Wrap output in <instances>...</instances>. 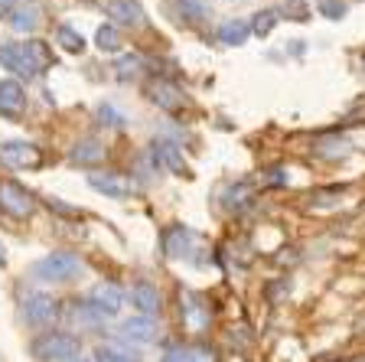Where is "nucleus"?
<instances>
[{
  "label": "nucleus",
  "mask_w": 365,
  "mask_h": 362,
  "mask_svg": "<svg viewBox=\"0 0 365 362\" xmlns=\"http://www.w3.org/2000/svg\"><path fill=\"white\" fill-rule=\"evenodd\" d=\"M0 209L7 212V216H14V219H23V216H30V212L36 209V199H33V193L26 186H20V183L0 180Z\"/></svg>",
  "instance_id": "20e7f679"
},
{
  "label": "nucleus",
  "mask_w": 365,
  "mask_h": 362,
  "mask_svg": "<svg viewBox=\"0 0 365 362\" xmlns=\"http://www.w3.org/2000/svg\"><path fill=\"white\" fill-rule=\"evenodd\" d=\"M150 164L153 170H170V174H186V160H182V147L170 137H153L150 144Z\"/></svg>",
  "instance_id": "0eeeda50"
},
{
  "label": "nucleus",
  "mask_w": 365,
  "mask_h": 362,
  "mask_svg": "<svg viewBox=\"0 0 365 362\" xmlns=\"http://www.w3.org/2000/svg\"><path fill=\"white\" fill-rule=\"evenodd\" d=\"M85 271V264L78 255L72 251H53V255L39 258L33 264V281H43V284H66V281H76Z\"/></svg>",
  "instance_id": "f03ea898"
},
{
  "label": "nucleus",
  "mask_w": 365,
  "mask_h": 362,
  "mask_svg": "<svg viewBox=\"0 0 365 362\" xmlns=\"http://www.w3.org/2000/svg\"><path fill=\"white\" fill-rule=\"evenodd\" d=\"M23 320L30 326H49L56 323V317H59V301H56L53 294H26L23 297Z\"/></svg>",
  "instance_id": "39448f33"
},
{
  "label": "nucleus",
  "mask_w": 365,
  "mask_h": 362,
  "mask_svg": "<svg viewBox=\"0 0 365 362\" xmlns=\"http://www.w3.org/2000/svg\"><path fill=\"white\" fill-rule=\"evenodd\" d=\"M144 56H137V53H130V56H121V59L114 62V76L121 79V82H134L140 72H144Z\"/></svg>",
  "instance_id": "4be33fe9"
},
{
  "label": "nucleus",
  "mask_w": 365,
  "mask_h": 362,
  "mask_svg": "<svg viewBox=\"0 0 365 362\" xmlns=\"http://www.w3.org/2000/svg\"><path fill=\"white\" fill-rule=\"evenodd\" d=\"M68 160H72V164H78V166L101 164V160H105V144L95 141V137H82V141L68 151Z\"/></svg>",
  "instance_id": "f3484780"
},
{
  "label": "nucleus",
  "mask_w": 365,
  "mask_h": 362,
  "mask_svg": "<svg viewBox=\"0 0 365 362\" xmlns=\"http://www.w3.org/2000/svg\"><path fill=\"white\" fill-rule=\"evenodd\" d=\"M192 245H196V232L186 226H170L163 232V251H167V258H186L192 251Z\"/></svg>",
  "instance_id": "ddd939ff"
},
{
  "label": "nucleus",
  "mask_w": 365,
  "mask_h": 362,
  "mask_svg": "<svg viewBox=\"0 0 365 362\" xmlns=\"http://www.w3.org/2000/svg\"><path fill=\"white\" fill-rule=\"evenodd\" d=\"M150 101L157 108H163V111H170V114H176L182 105H186L182 91L176 89L173 82H167V79H157V82H150Z\"/></svg>",
  "instance_id": "4468645a"
},
{
  "label": "nucleus",
  "mask_w": 365,
  "mask_h": 362,
  "mask_svg": "<svg viewBox=\"0 0 365 362\" xmlns=\"http://www.w3.org/2000/svg\"><path fill=\"white\" fill-rule=\"evenodd\" d=\"M49 66H53V49L43 39L0 43V69L14 72L16 79H39Z\"/></svg>",
  "instance_id": "f257e3e1"
},
{
  "label": "nucleus",
  "mask_w": 365,
  "mask_h": 362,
  "mask_svg": "<svg viewBox=\"0 0 365 362\" xmlns=\"http://www.w3.org/2000/svg\"><path fill=\"white\" fill-rule=\"evenodd\" d=\"M26 111V89L16 79H0V118H23Z\"/></svg>",
  "instance_id": "9b49d317"
},
{
  "label": "nucleus",
  "mask_w": 365,
  "mask_h": 362,
  "mask_svg": "<svg viewBox=\"0 0 365 362\" xmlns=\"http://www.w3.org/2000/svg\"><path fill=\"white\" fill-rule=\"evenodd\" d=\"M56 43H59L66 53H85V36L78 30H72L68 23H62L59 30H56Z\"/></svg>",
  "instance_id": "b1692460"
},
{
  "label": "nucleus",
  "mask_w": 365,
  "mask_h": 362,
  "mask_svg": "<svg viewBox=\"0 0 365 362\" xmlns=\"http://www.w3.org/2000/svg\"><path fill=\"white\" fill-rule=\"evenodd\" d=\"M160 362H215L209 346H170Z\"/></svg>",
  "instance_id": "aec40b11"
},
{
  "label": "nucleus",
  "mask_w": 365,
  "mask_h": 362,
  "mask_svg": "<svg viewBox=\"0 0 365 362\" xmlns=\"http://www.w3.org/2000/svg\"><path fill=\"white\" fill-rule=\"evenodd\" d=\"M88 186L95 193H105L108 199H128V196H134L137 183L121 174H88Z\"/></svg>",
  "instance_id": "9d476101"
},
{
  "label": "nucleus",
  "mask_w": 365,
  "mask_h": 362,
  "mask_svg": "<svg viewBox=\"0 0 365 362\" xmlns=\"http://www.w3.org/2000/svg\"><path fill=\"white\" fill-rule=\"evenodd\" d=\"M7 23L16 33H33L43 23V4L39 0H16L14 10L7 14Z\"/></svg>",
  "instance_id": "f8f14e48"
},
{
  "label": "nucleus",
  "mask_w": 365,
  "mask_h": 362,
  "mask_svg": "<svg viewBox=\"0 0 365 362\" xmlns=\"http://www.w3.org/2000/svg\"><path fill=\"white\" fill-rule=\"evenodd\" d=\"M130 307H134L140 317L160 313V291L153 284H147V281H137V284L130 287Z\"/></svg>",
  "instance_id": "2eb2a0df"
},
{
  "label": "nucleus",
  "mask_w": 365,
  "mask_h": 362,
  "mask_svg": "<svg viewBox=\"0 0 365 362\" xmlns=\"http://www.w3.org/2000/svg\"><path fill=\"white\" fill-rule=\"evenodd\" d=\"M68 320L76 326H88V330H98V326H105V313H98V310L91 307L88 301H72L68 303Z\"/></svg>",
  "instance_id": "6ab92c4d"
},
{
  "label": "nucleus",
  "mask_w": 365,
  "mask_h": 362,
  "mask_svg": "<svg viewBox=\"0 0 365 362\" xmlns=\"http://www.w3.org/2000/svg\"><path fill=\"white\" fill-rule=\"evenodd\" d=\"M248 36H251V23L248 20H225L219 26V43H225V46H242V43H248Z\"/></svg>",
  "instance_id": "412c9836"
},
{
  "label": "nucleus",
  "mask_w": 365,
  "mask_h": 362,
  "mask_svg": "<svg viewBox=\"0 0 365 362\" xmlns=\"http://www.w3.org/2000/svg\"><path fill=\"white\" fill-rule=\"evenodd\" d=\"M95 46H98L101 53H118V49H121V33H118V26H111V23L98 26V33H95Z\"/></svg>",
  "instance_id": "393cba45"
},
{
  "label": "nucleus",
  "mask_w": 365,
  "mask_h": 362,
  "mask_svg": "<svg viewBox=\"0 0 365 362\" xmlns=\"http://www.w3.org/2000/svg\"><path fill=\"white\" fill-rule=\"evenodd\" d=\"M91 362H140V356H137V349L128 346H98Z\"/></svg>",
  "instance_id": "5701e85b"
},
{
  "label": "nucleus",
  "mask_w": 365,
  "mask_h": 362,
  "mask_svg": "<svg viewBox=\"0 0 365 362\" xmlns=\"http://www.w3.org/2000/svg\"><path fill=\"white\" fill-rule=\"evenodd\" d=\"M68 362H85V359H68Z\"/></svg>",
  "instance_id": "2f4dec72"
},
{
  "label": "nucleus",
  "mask_w": 365,
  "mask_h": 362,
  "mask_svg": "<svg viewBox=\"0 0 365 362\" xmlns=\"http://www.w3.org/2000/svg\"><path fill=\"white\" fill-rule=\"evenodd\" d=\"M105 14L111 16V26H128V30H137L147 23V14L137 0H101Z\"/></svg>",
  "instance_id": "1a4fd4ad"
},
{
  "label": "nucleus",
  "mask_w": 365,
  "mask_h": 362,
  "mask_svg": "<svg viewBox=\"0 0 365 362\" xmlns=\"http://www.w3.org/2000/svg\"><path fill=\"white\" fill-rule=\"evenodd\" d=\"M98 118L105 128H124V124H128V118H124L114 105H98Z\"/></svg>",
  "instance_id": "cd10ccee"
},
{
  "label": "nucleus",
  "mask_w": 365,
  "mask_h": 362,
  "mask_svg": "<svg viewBox=\"0 0 365 362\" xmlns=\"http://www.w3.org/2000/svg\"><path fill=\"white\" fill-rule=\"evenodd\" d=\"M248 196H251V189L245 186V183H238V186H232V189L225 193V206H228V209H235V212H242L245 206L251 203Z\"/></svg>",
  "instance_id": "bb28decb"
},
{
  "label": "nucleus",
  "mask_w": 365,
  "mask_h": 362,
  "mask_svg": "<svg viewBox=\"0 0 365 362\" xmlns=\"http://www.w3.org/2000/svg\"><path fill=\"white\" fill-rule=\"evenodd\" d=\"M14 4H16V0H0V14H10V10H14Z\"/></svg>",
  "instance_id": "c756f323"
},
{
  "label": "nucleus",
  "mask_w": 365,
  "mask_h": 362,
  "mask_svg": "<svg viewBox=\"0 0 365 362\" xmlns=\"http://www.w3.org/2000/svg\"><path fill=\"white\" fill-rule=\"evenodd\" d=\"M0 164L16 166V170H36L43 164V151L30 141H4L0 144Z\"/></svg>",
  "instance_id": "423d86ee"
},
{
  "label": "nucleus",
  "mask_w": 365,
  "mask_h": 362,
  "mask_svg": "<svg viewBox=\"0 0 365 362\" xmlns=\"http://www.w3.org/2000/svg\"><path fill=\"white\" fill-rule=\"evenodd\" d=\"M7 261V248H4V241H0V264Z\"/></svg>",
  "instance_id": "7c9ffc66"
},
{
  "label": "nucleus",
  "mask_w": 365,
  "mask_h": 362,
  "mask_svg": "<svg viewBox=\"0 0 365 362\" xmlns=\"http://www.w3.org/2000/svg\"><path fill=\"white\" fill-rule=\"evenodd\" d=\"M277 20H281V14H277V10H258V14H255V20H251V33H255V36H267V33L274 30V26H277Z\"/></svg>",
  "instance_id": "a878e982"
},
{
  "label": "nucleus",
  "mask_w": 365,
  "mask_h": 362,
  "mask_svg": "<svg viewBox=\"0 0 365 362\" xmlns=\"http://www.w3.org/2000/svg\"><path fill=\"white\" fill-rule=\"evenodd\" d=\"M180 310H182V320H186V326H192V330H202L205 320H209V310H205L202 297L192 294V291H182Z\"/></svg>",
  "instance_id": "a211bd4d"
},
{
  "label": "nucleus",
  "mask_w": 365,
  "mask_h": 362,
  "mask_svg": "<svg viewBox=\"0 0 365 362\" xmlns=\"http://www.w3.org/2000/svg\"><path fill=\"white\" fill-rule=\"evenodd\" d=\"M319 14L329 16V20H342V16H346V4H336V0H323V4H319Z\"/></svg>",
  "instance_id": "c85d7f7f"
},
{
  "label": "nucleus",
  "mask_w": 365,
  "mask_h": 362,
  "mask_svg": "<svg viewBox=\"0 0 365 362\" xmlns=\"http://www.w3.org/2000/svg\"><path fill=\"white\" fill-rule=\"evenodd\" d=\"M85 301L98 310V313H105V317H118L124 310V303H128V294L118 284H111V281H101V284L91 287Z\"/></svg>",
  "instance_id": "6e6552de"
},
{
  "label": "nucleus",
  "mask_w": 365,
  "mask_h": 362,
  "mask_svg": "<svg viewBox=\"0 0 365 362\" xmlns=\"http://www.w3.org/2000/svg\"><path fill=\"white\" fill-rule=\"evenodd\" d=\"M118 333L128 343H150V340H157V323L150 317H130V320H124Z\"/></svg>",
  "instance_id": "dca6fc26"
},
{
  "label": "nucleus",
  "mask_w": 365,
  "mask_h": 362,
  "mask_svg": "<svg viewBox=\"0 0 365 362\" xmlns=\"http://www.w3.org/2000/svg\"><path fill=\"white\" fill-rule=\"evenodd\" d=\"M78 340L72 333H43L36 343H33V356L43 362H68L78 359Z\"/></svg>",
  "instance_id": "7ed1b4c3"
}]
</instances>
